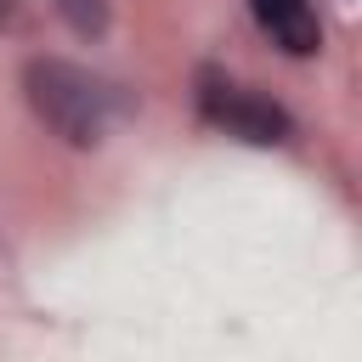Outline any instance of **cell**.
<instances>
[{"label":"cell","instance_id":"7a4b0ae2","mask_svg":"<svg viewBox=\"0 0 362 362\" xmlns=\"http://www.w3.org/2000/svg\"><path fill=\"white\" fill-rule=\"evenodd\" d=\"M204 113L215 119V124H226L232 136H243V141H288L294 136V124H288V113L283 107H272V102H260V96H249V90H238L232 79L221 85L215 74H204Z\"/></svg>","mask_w":362,"mask_h":362},{"label":"cell","instance_id":"5b68a950","mask_svg":"<svg viewBox=\"0 0 362 362\" xmlns=\"http://www.w3.org/2000/svg\"><path fill=\"white\" fill-rule=\"evenodd\" d=\"M17 6H23V0H0V23H11V17H17Z\"/></svg>","mask_w":362,"mask_h":362},{"label":"cell","instance_id":"3957f363","mask_svg":"<svg viewBox=\"0 0 362 362\" xmlns=\"http://www.w3.org/2000/svg\"><path fill=\"white\" fill-rule=\"evenodd\" d=\"M249 6H255L260 28H266L288 57H311V51L322 45V28H317V17H311L305 0H249Z\"/></svg>","mask_w":362,"mask_h":362},{"label":"cell","instance_id":"6da1fadb","mask_svg":"<svg viewBox=\"0 0 362 362\" xmlns=\"http://www.w3.org/2000/svg\"><path fill=\"white\" fill-rule=\"evenodd\" d=\"M23 90H28V107L68 141V147H96L119 113V96L113 85H102L96 74L74 68V62H57V57H34L23 68Z\"/></svg>","mask_w":362,"mask_h":362},{"label":"cell","instance_id":"277c9868","mask_svg":"<svg viewBox=\"0 0 362 362\" xmlns=\"http://www.w3.org/2000/svg\"><path fill=\"white\" fill-rule=\"evenodd\" d=\"M57 11H62V23L74 28V34H85V40H102L107 34V0H51Z\"/></svg>","mask_w":362,"mask_h":362}]
</instances>
